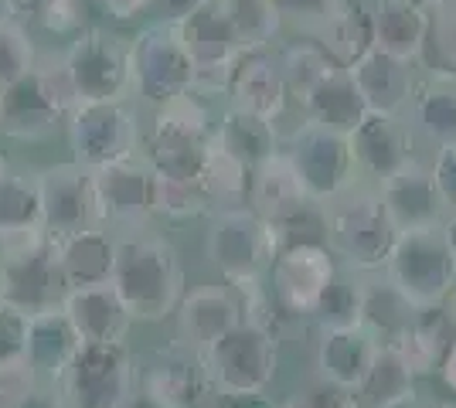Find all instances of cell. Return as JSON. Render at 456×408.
I'll return each instance as SVG.
<instances>
[{
  "mask_svg": "<svg viewBox=\"0 0 456 408\" xmlns=\"http://www.w3.org/2000/svg\"><path fill=\"white\" fill-rule=\"evenodd\" d=\"M110 286L116 290L119 303L140 320H164L171 316L174 307L184 300V266L174 245L160 235H151L147 228L140 232L116 235V259Z\"/></svg>",
  "mask_w": 456,
  "mask_h": 408,
  "instance_id": "cell-1",
  "label": "cell"
},
{
  "mask_svg": "<svg viewBox=\"0 0 456 408\" xmlns=\"http://www.w3.org/2000/svg\"><path fill=\"white\" fill-rule=\"evenodd\" d=\"M323 225V245L334 259H341L347 269L375 272L395 245V225L385 212L379 188L358 180L341 195L327 197L317 204Z\"/></svg>",
  "mask_w": 456,
  "mask_h": 408,
  "instance_id": "cell-2",
  "label": "cell"
},
{
  "mask_svg": "<svg viewBox=\"0 0 456 408\" xmlns=\"http://www.w3.org/2000/svg\"><path fill=\"white\" fill-rule=\"evenodd\" d=\"M381 269L385 283L416 310L439 307L456 286V259L443 238V228L399 232Z\"/></svg>",
  "mask_w": 456,
  "mask_h": 408,
  "instance_id": "cell-3",
  "label": "cell"
},
{
  "mask_svg": "<svg viewBox=\"0 0 456 408\" xmlns=\"http://www.w3.org/2000/svg\"><path fill=\"white\" fill-rule=\"evenodd\" d=\"M208 252L215 266L222 269L225 283L235 292H246L263 286L269 262L276 255V242L269 225L246 204L218 208L215 225L208 235Z\"/></svg>",
  "mask_w": 456,
  "mask_h": 408,
  "instance_id": "cell-4",
  "label": "cell"
},
{
  "mask_svg": "<svg viewBox=\"0 0 456 408\" xmlns=\"http://www.w3.org/2000/svg\"><path fill=\"white\" fill-rule=\"evenodd\" d=\"M201 354L218 398H263L276 378V333L252 324H239Z\"/></svg>",
  "mask_w": 456,
  "mask_h": 408,
  "instance_id": "cell-5",
  "label": "cell"
},
{
  "mask_svg": "<svg viewBox=\"0 0 456 408\" xmlns=\"http://www.w3.org/2000/svg\"><path fill=\"white\" fill-rule=\"evenodd\" d=\"M283 150L297 164L314 204L341 195V191L354 188L362 180V167H358V156H354V147H351L347 133H338V130H327V126L300 119L286 136Z\"/></svg>",
  "mask_w": 456,
  "mask_h": 408,
  "instance_id": "cell-6",
  "label": "cell"
},
{
  "mask_svg": "<svg viewBox=\"0 0 456 408\" xmlns=\"http://www.w3.org/2000/svg\"><path fill=\"white\" fill-rule=\"evenodd\" d=\"M136 388L151 408H205L215 391L205 354L184 340L153 350L151 361L136 368Z\"/></svg>",
  "mask_w": 456,
  "mask_h": 408,
  "instance_id": "cell-7",
  "label": "cell"
},
{
  "mask_svg": "<svg viewBox=\"0 0 456 408\" xmlns=\"http://www.w3.org/2000/svg\"><path fill=\"white\" fill-rule=\"evenodd\" d=\"M269 296L283 313H314L334 283V255L323 242H289L269 262Z\"/></svg>",
  "mask_w": 456,
  "mask_h": 408,
  "instance_id": "cell-8",
  "label": "cell"
},
{
  "mask_svg": "<svg viewBox=\"0 0 456 408\" xmlns=\"http://www.w3.org/2000/svg\"><path fill=\"white\" fill-rule=\"evenodd\" d=\"M89 177H93L95 221H110L113 235L140 232L147 225V218L153 214V167L140 164L136 156H126V160L95 167Z\"/></svg>",
  "mask_w": 456,
  "mask_h": 408,
  "instance_id": "cell-9",
  "label": "cell"
},
{
  "mask_svg": "<svg viewBox=\"0 0 456 408\" xmlns=\"http://www.w3.org/2000/svg\"><path fill=\"white\" fill-rule=\"evenodd\" d=\"M72 381L76 408H130L136 364L119 344H82L72 357Z\"/></svg>",
  "mask_w": 456,
  "mask_h": 408,
  "instance_id": "cell-10",
  "label": "cell"
},
{
  "mask_svg": "<svg viewBox=\"0 0 456 408\" xmlns=\"http://www.w3.org/2000/svg\"><path fill=\"white\" fill-rule=\"evenodd\" d=\"M191 72H194V65H191L171 20H164L160 28H151L130 48L134 92L151 99L153 106H160L171 96H181V92H191Z\"/></svg>",
  "mask_w": 456,
  "mask_h": 408,
  "instance_id": "cell-11",
  "label": "cell"
},
{
  "mask_svg": "<svg viewBox=\"0 0 456 408\" xmlns=\"http://www.w3.org/2000/svg\"><path fill=\"white\" fill-rule=\"evenodd\" d=\"M375 188H379L385 212L395 225V235L443 228V221L450 214L436 180H433L429 160H422V156H412L409 164H402L395 174L381 177Z\"/></svg>",
  "mask_w": 456,
  "mask_h": 408,
  "instance_id": "cell-12",
  "label": "cell"
},
{
  "mask_svg": "<svg viewBox=\"0 0 456 408\" xmlns=\"http://www.w3.org/2000/svg\"><path fill=\"white\" fill-rule=\"evenodd\" d=\"M95 41L78 38L76 61L69 65V78L76 85L78 106L82 102H126L134 92L130 76V48H123L110 35H93Z\"/></svg>",
  "mask_w": 456,
  "mask_h": 408,
  "instance_id": "cell-13",
  "label": "cell"
},
{
  "mask_svg": "<svg viewBox=\"0 0 456 408\" xmlns=\"http://www.w3.org/2000/svg\"><path fill=\"white\" fill-rule=\"evenodd\" d=\"M314 204V197L306 191L304 177L297 171V164L289 160L283 147L266 160H259L248 171V188H246V208L256 212L269 225L289 221L300 212Z\"/></svg>",
  "mask_w": 456,
  "mask_h": 408,
  "instance_id": "cell-14",
  "label": "cell"
},
{
  "mask_svg": "<svg viewBox=\"0 0 456 408\" xmlns=\"http://www.w3.org/2000/svg\"><path fill=\"white\" fill-rule=\"evenodd\" d=\"M140 130L126 102H82L76 119V147L93 167L136 156Z\"/></svg>",
  "mask_w": 456,
  "mask_h": 408,
  "instance_id": "cell-15",
  "label": "cell"
},
{
  "mask_svg": "<svg viewBox=\"0 0 456 408\" xmlns=\"http://www.w3.org/2000/svg\"><path fill=\"white\" fill-rule=\"evenodd\" d=\"M351 147L358 156L362 177H381L395 174L402 164H409L416 154V133L409 130L405 116L392 113H364V119L351 130Z\"/></svg>",
  "mask_w": 456,
  "mask_h": 408,
  "instance_id": "cell-16",
  "label": "cell"
},
{
  "mask_svg": "<svg viewBox=\"0 0 456 408\" xmlns=\"http://www.w3.org/2000/svg\"><path fill=\"white\" fill-rule=\"evenodd\" d=\"M228 92L235 99V109H242L248 116L266 119L269 126H276V119L283 116L286 109V96H289L280 59H273L269 48L242 52L239 61H235Z\"/></svg>",
  "mask_w": 456,
  "mask_h": 408,
  "instance_id": "cell-17",
  "label": "cell"
},
{
  "mask_svg": "<svg viewBox=\"0 0 456 408\" xmlns=\"http://www.w3.org/2000/svg\"><path fill=\"white\" fill-rule=\"evenodd\" d=\"M347 72L354 78V89L364 99L368 113H392L402 116L412 89H416V78H412V65L399 61L392 55H385L379 48H371L364 59H358L354 65H347Z\"/></svg>",
  "mask_w": 456,
  "mask_h": 408,
  "instance_id": "cell-18",
  "label": "cell"
},
{
  "mask_svg": "<svg viewBox=\"0 0 456 408\" xmlns=\"http://www.w3.org/2000/svg\"><path fill=\"white\" fill-rule=\"evenodd\" d=\"M181 340L198 350H208L228 331L242 324V303L225 286H198L181 300Z\"/></svg>",
  "mask_w": 456,
  "mask_h": 408,
  "instance_id": "cell-19",
  "label": "cell"
},
{
  "mask_svg": "<svg viewBox=\"0 0 456 408\" xmlns=\"http://www.w3.org/2000/svg\"><path fill=\"white\" fill-rule=\"evenodd\" d=\"M405 123L426 140L433 150L456 140V76H426L412 89V99L405 106Z\"/></svg>",
  "mask_w": 456,
  "mask_h": 408,
  "instance_id": "cell-20",
  "label": "cell"
},
{
  "mask_svg": "<svg viewBox=\"0 0 456 408\" xmlns=\"http://www.w3.org/2000/svg\"><path fill=\"white\" fill-rule=\"evenodd\" d=\"M450 340H453V327H450L446 313L439 307H429V310L412 313L409 324L385 348L399 357L412 378H419V374L439 371V361L450 348Z\"/></svg>",
  "mask_w": 456,
  "mask_h": 408,
  "instance_id": "cell-21",
  "label": "cell"
},
{
  "mask_svg": "<svg viewBox=\"0 0 456 408\" xmlns=\"http://www.w3.org/2000/svg\"><path fill=\"white\" fill-rule=\"evenodd\" d=\"M381 350V340L368 327H338L323 331L321 340V378L358 391L368 371L375 364Z\"/></svg>",
  "mask_w": 456,
  "mask_h": 408,
  "instance_id": "cell-22",
  "label": "cell"
},
{
  "mask_svg": "<svg viewBox=\"0 0 456 408\" xmlns=\"http://www.w3.org/2000/svg\"><path fill=\"white\" fill-rule=\"evenodd\" d=\"M72 303L86 307L69 313V324L82 344H119L126 348V337L134 327V316L126 313V307L119 303V296L110 283L102 286H82L72 292Z\"/></svg>",
  "mask_w": 456,
  "mask_h": 408,
  "instance_id": "cell-23",
  "label": "cell"
},
{
  "mask_svg": "<svg viewBox=\"0 0 456 408\" xmlns=\"http://www.w3.org/2000/svg\"><path fill=\"white\" fill-rule=\"evenodd\" d=\"M426 28H429V7H419L412 0H379L371 7L375 48L392 59L419 65Z\"/></svg>",
  "mask_w": 456,
  "mask_h": 408,
  "instance_id": "cell-24",
  "label": "cell"
},
{
  "mask_svg": "<svg viewBox=\"0 0 456 408\" xmlns=\"http://www.w3.org/2000/svg\"><path fill=\"white\" fill-rule=\"evenodd\" d=\"M419 65H426L429 76H456V0H439L429 7Z\"/></svg>",
  "mask_w": 456,
  "mask_h": 408,
  "instance_id": "cell-25",
  "label": "cell"
},
{
  "mask_svg": "<svg viewBox=\"0 0 456 408\" xmlns=\"http://www.w3.org/2000/svg\"><path fill=\"white\" fill-rule=\"evenodd\" d=\"M205 195L198 191V184H188V180H174V177H164L153 171V188H151V208L153 214H164V218H174V221H184V218H194V214L205 212Z\"/></svg>",
  "mask_w": 456,
  "mask_h": 408,
  "instance_id": "cell-26",
  "label": "cell"
},
{
  "mask_svg": "<svg viewBox=\"0 0 456 408\" xmlns=\"http://www.w3.org/2000/svg\"><path fill=\"white\" fill-rule=\"evenodd\" d=\"M273 7L283 18V24H297L310 38H317L323 24L338 14L341 0H273Z\"/></svg>",
  "mask_w": 456,
  "mask_h": 408,
  "instance_id": "cell-27",
  "label": "cell"
},
{
  "mask_svg": "<svg viewBox=\"0 0 456 408\" xmlns=\"http://www.w3.org/2000/svg\"><path fill=\"white\" fill-rule=\"evenodd\" d=\"M283 408H362V402L351 388H341V385L321 378L310 388L297 391Z\"/></svg>",
  "mask_w": 456,
  "mask_h": 408,
  "instance_id": "cell-28",
  "label": "cell"
},
{
  "mask_svg": "<svg viewBox=\"0 0 456 408\" xmlns=\"http://www.w3.org/2000/svg\"><path fill=\"white\" fill-rule=\"evenodd\" d=\"M429 171H433V180H436L439 195L446 201V208L456 212V140L446 143V147H436L433 150V160H429Z\"/></svg>",
  "mask_w": 456,
  "mask_h": 408,
  "instance_id": "cell-29",
  "label": "cell"
},
{
  "mask_svg": "<svg viewBox=\"0 0 456 408\" xmlns=\"http://www.w3.org/2000/svg\"><path fill=\"white\" fill-rule=\"evenodd\" d=\"M439 378H443L446 388L456 391V337L450 340V348H446L443 361H439Z\"/></svg>",
  "mask_w": 456,
  "mask_h": 408,
  "instance_id": "cell-30",
  "label": "cell"
},
{
  "mask_svg": "<svg viewBox=\"0 0 456 408\" xmlns=\"http://www.w3.org/2000/svg\"><path fill=\"white\" fill-rule=\"evenodd\" d=\"M443 238H446V245H450V252L456 259V212L446 214V221H443Z\"/></svg>",
  "mask_w": 456,
  "mask_h": 408,
  "instance_id": "cell-31",
  "label": "cell"
},
{
  "mask_svg": "<svg viewBox=\"0 0 456 408\" xmlns=\"http://www.w3.org/2000/svg\"><path fill=\"white\" fill-rule=\"evenodd\" d=\"M379 408H422L416 398V391H409V395H402V398H392V402H385Z\"/></svg>",
  "mask_w": 456,
  "mask_h": 408,
  "instance_id": "cell-32",
  "label": "cell"
},
{
  "mask_svg": "<svg viewBox=\"0 0 456 408\" xmlns=\"http://www.w3.org/2000/svg\"><path fill=\"white\" fill-rule=\"evenodd\" d=\"M446 300H450V313H446V320H450V327H453V337H456V286L450 290V296H446Z\"/></svg>",
  "mask_w": 456,
  "mask_h": 408,
  "instance_id": "cell-33",
  "label": "cell"
},
{
  "mask_svg": "<svg viewBox=\"0 0 456 408\" xmlns=\"http://www.w3.org/2000/svg\"><path fill=\"white\" fill-rule=\"evenodd\" d=\"M412 4H419V7H433V4H439V0H412Z\"/></svg>",
  "mask_w": 456,
  "mask_h": 408,
  "instance_id": "cell-34",
  "label": "cell"
},
{
  "mask_svg": "<svg viewBox=\"0 0 456 408\" xmlns=\"http://www.w3.org/2000/svg\"><path fill=\"white\" fill-rule=\"evenodd\" d=\"M429 408H456V402H439V405H429Z\"/></svg>",
  "mask_w": 456,
  "mask_h": 408,
  "instance_id": "cell-35",
  "label": "cell"
}]
</instances>
